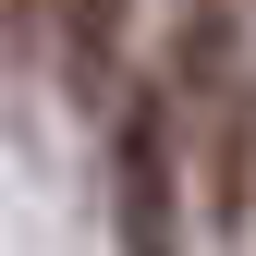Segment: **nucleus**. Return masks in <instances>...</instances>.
I'll use <instances>...</instances> for the list:
<instances>
[{"label":"nucleus","mask_w":256,"mask_h":256,"mask_svg":"<svg viewBox=\"0 0 256 256\" xmlns=\"http://www.w3.org/2000/svg\"><path fill=\"white\" fill-rule=\"evenodd\" d=\"M110 196H122V256H183L171 98H122V134H110Z\"/></svg>","instance_id":"f257e3e1"},{"label":"nucleus","mask_w":256,"mask_h":256,"mask_svg":"<svg viewBox=\"0 0 256 256\" xmlns=\"http://www.w3.org/2000/svg\"><path fill=\"white\" fill-rule=\"evenodd\" d=\"M122 12H134V0H49V24H61V74H74V98H98V86L122 74Z\"/></svg>","instance_id":"f03ea898"},{"label":"nucleus","mask_w":256,"mask_h":256,"mask_svg":"<svg viewBox=\"0 0 256 256\" xmlns=\"http://www.w3.org/2000/svg\"><path fill=\"white\" fill-rule=\"evenodd\" d=\"M0 24H24V0H0Z\"/></svg>","instance_id":"7ed1b4c3"}]
</instances>
